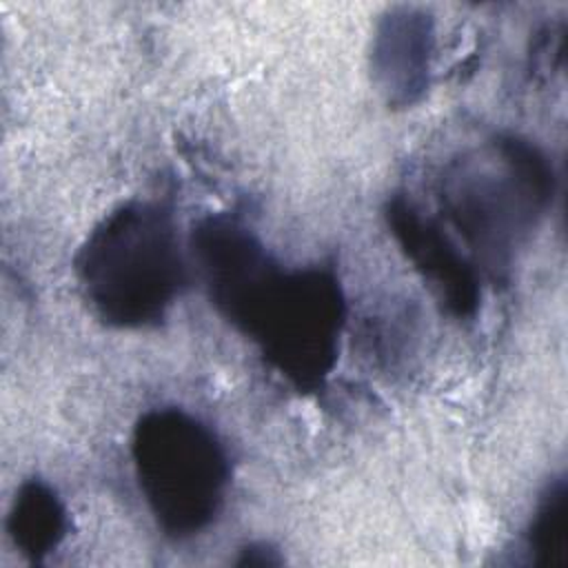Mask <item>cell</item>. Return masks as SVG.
<instances>
[{
  "instance_id": "obj_2",
  "label": "cell",
  "mask_w": 568,
  "mask_h": 568,
  "mask_svg": "<svg viewBox=\"0 0 568 568\" xmlns=\"http://www.w3.org/2000/svg\"><path fill=\"white\" fill-rule=\"evenodd\" d=\"M552 197V169L528 142L497 138L455 160L442 180V204L488 264L510 255Z\"/></svg>"
},
{
  "instance_id": "obj_5",
  "label": "cell",
  "mask_w": 568,
  "mask_h": 568,
  "mask_svg": "<svg viewBox=\"0 0 568 568\" xmlns=\"http://www.w3.org/2000/svg\"><path fill=\"white\" fill-rule=\"evenodd\" d=\"M388 222L393 235L439 300L455 315H470L479 302L477 271L444 229L404 197L390 202Z\"/></svg>"
},
{
  "instance_id": "obj_6",
  "label": "cell",
  "mask_w": 568,
  "mask_h": 568,
  "mask_svg": "<svg viewBox=\"0 0 568 568\" xmlns=\"http://www.w3.org/2000/svg\"><path fill=\"white\" fill-rule=\"evenodd\" d=\"M430 20L417 13L386 18L375 47V69L388 100L410 104L426 87L430 58Z\"/></svg>"
},
{
  "instance_id": "obj_1",
  "label": "cell",
  "mask_w": 568,
  "mask_h": 568,
  "mask_svg": "<svg viewBox=\"0 0 568 568\" xmlns=\"http://www.w3.org/2000/svg\"><path fill=\"white\" fill-rule=\"evenodd\" d=\"M78 277L104 322L124 328L162 322L186 282L171 213L151 202L118 206L80 248Z\"/></svg>"
},
{
  "instance_id": "obj_3",
  "label": "cell",
  "mask_w": 568,
  "mask_h": 568,
  "mask_svg": "<svg viewBox=\"0 0 568 568\" xmlns=\"http://www.w3.org/2000/svg\"><path fill=\"white\" fill-rule=\"evenodd\" d=\"M131 453L144 499L169 537H193L217 517L229 459L206 424L180 408L151 410L133 430Z\"/></svg>"
},
{
  "instance_id": "obj_8",
  "label": "cell",
  "mask_w": 568,
  "mask_h": 568,
  "mask_svg": "<svg viewBox=\"0 0 568 568\" xmlns=\"http://www.w3.org/2000/svg\"><path fill=\"white\" fill-rule=\"evenodd\" d=\"M530 559L539 566L568 564V488L557 481L544 495L528 532Z\"/></svg>"
},
{
  "instance_id": "obj_9",
  "label": "cell",
  "mask_w": 568,
  "mask_h": 568,
  "mask_svg": "<svg viewBox=\"0 0 568 568\" xmlns=\"http://www.w3.org/2000/svg\"><path fill=\"white\" fill-rule=\"evenodd\" d=\"M275 550H268L266 546H262V548H246L244 550V555L237 559V564L240 566H268V564H280L282 559L280 557H275L273 555Z\"/></svg>"
},
{
  "instance_id": "obj_7",
  "label": "cell",
  "mask_w": 568,
  "mask_h": 568,
  "mask_svg": "<svg viewBox=\"0 0 568 568\" xmlns=\"http://www.w3.org/2000/svg\"><path fill=\"white\" fill-rule=\"evenodd\" d=\"M67 513L58 495L42 481L20 488L11 515L9 535L31 561H42L64 537Z\"/></svg>"
},
{
  "instance_id": "obj_4",
  "label": "cell",
  "mask_w": 568,
  "mask_h": 568,
  "mask_svg": "<svg viewBox=\"0 0 568 568\" xmlns=\"http://www.w3.org/2000/svg\"><path fill=\"white\" fill-rule=\"evenodd\" d=\"M237 326L293 386L311 390L331 373L344 326V297L333 273L275 268Z\"/></svg>"
}]
</instances>
